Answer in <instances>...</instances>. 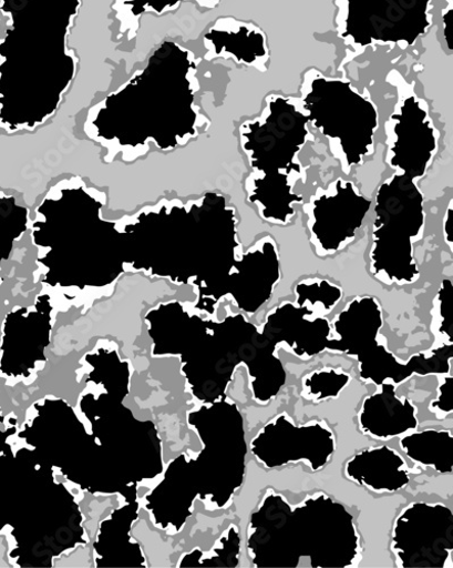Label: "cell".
I'll return each instance as SVG.
<instances>
[{"mask_svg":"<svg viewBox=\"0 0 453 568\" xmlns=\"http://www.w3.org/2000/svg\"><path fill=\"white\" fill-rule=\"evenodd\" d=\"M105 196L79 178L60 181L35 210L32 244L44 286L109 288L125 273L121 221L103 217Z\"/></svg>","mask_w":453,"mask_h":568,"instance_id":"3","label":"cell"},{"mask_svg":"<svg viewBox=\"0 0 453 568\" xmlns=\"http://www.w3.org/2000/svg\"><path fill=\"white\" fill-rule=\"evenodd\" d=\"M30 224L29 210L14 196L0 193V284L4 263L12 256L16 244L23 239Z\"/></svg>","mask_w":453,"mask_h":568,"instance_id":"13","label":"cell"},{"mask_svg":"<svg viewBox=\"0 0 453 568\" xmlns=\"http://www.w3.org/2000/svg\"><path fill=\"white\" fill-rule=\"evenodd\" d=\"M82 0H0V128L32 131L59 111L80 59L69 38Z\"/></svg>","mask_w":453,"mask_h":568,"instance_id":"1","label":"cell"},{"mask_svg":"<svg viewBox=\"0 0 453 568\" xmlns=\"http://www.w3.org/2000/svg\"><path fill=\"white\" fill-rule=\"evenodd\" d=\"M452 201L450 202V205H449V209L446 211V219L444 221V240H445V243L447 244L450 251L452 252L453 250V217H452Z\"/></svg>","mask_w":453,"mask_h":568,"instance_id":"18","label":"cell"},{"mask_svg":"<svg viewBox=\"0 0 453 568\" xmlns=\"http://www.w3.org/2000/svg\"><path fill=\"white\" fill-rule=\"evenodd\" d=\"M388 164L394 173L423 178L437 152V131L429 106L416 94L399 101L388 124Z\"/></svg>","mask_w":453,"mask_h":568,"instance_id":"10","label":"cell"},{"mask_svg":"<svg viewBox=\"0 0 453 568\" xmlns=\"http://www.w3.org/2000/svg\"><path fill=\"white\" fill-rule=\"evenodd\" d=\"M197 73L192 51L163 41L144 68L90 109L85 133L110 151L135 156L151 142L163 151L185 146L204 122Z\"/></svg>","mask_w":453,"mask_h":568,"instance_id":"2","label":"cell"},{"mask_svg":"<svg viewBox=\"0 0 453 568\" xmlns=\"http://www.w3.org/2000/svg\"><path fill=\"white\" fill-rule=\"evenodd\" d=\"M373 202L342 178L319 189L306 206L310 243L320 256L334 255L349 245L364 223Z\"/></svg>","mask_w":453,"mask_h":568,"instance_id":"9","label":"cell"},{"mask_svg":"<svg viewBox=\"0 0 453 568\" xmlns=\"http://www.w3.org/2000/svg\"><path fill=\"white\" fill-rule=\"evenodd\" d=\"M281 277L277 244L270 235L264 236L237 261L226 284V297L251 315L274 296Z\"/></svg>","mask_w":453,"mask_h":568,"instance_id":"11","label":"cell"},{"mask_svg":"<svg viewBox=\"0 0 453 568\" xmlns=\"http://www.w3.org/2000/svg\"><path fill=\"white\" fill-rule=\"evenodd\" d=\"M301 101L270 97L260 116L240 126V142L253 173L246 181L248 202L261 217L288 225L302 196L295 193L301 178L298 154L311 136Z\"/></svg>","mask_w":453,"mask_h":568,"instance_id":"4","label":"cell"},{"mask_svg":"<svg viewBox=\"0 0 453 568\" xmlns=\"http://www.w3.org/2000/svg\"><path fill=\"white\" fill-rule=\"evenodd\" d=\"M296 303L306 305L316 313L327 315L340 303L343 293L327 280H306L297 284Z\"/></svg>","mask_w":453,"mask_h":568,"instance_id":"15","label":"cell"},{"mask_svg":"<svg viewBox=\"0 0 453 568\" xmlns=\"http://www.w3.org/2000/svg\"><path fill=\"white\" fill-rule=\"evenodd\" d=\"M432 0H337L339 34L347 44L412 45L429 31Z\"/></svg>","mask_w":453,"mask_h":568,"instance_id":"8","label":"cell"},{"mask_svg":"<svg viewBox=\"0 0 453 568\" xmlns=\"http://www.w3.org/2000/svg\"><path fill=\"white\" fill-rule=\"evenodd\" d=\"M425 223L424 197L414 179L394 173L381 184L370 253L378 280L406 286L420 278L414 244L422 240Z\"/></svg>","mask_w":453,"mask_h":568,"instance_id":"6","label":"cell"},{"mask_svg":"<svg viewBox=\"0 0 453 568\" xmlns=\"http://www.w3.org/2000/svg\"><path fill=\"white\" fill-rule=\"evenodd\" d=\"M187 0H116L114 9L121 22V30L131 33L138 30L141 18L148 13L162 16L177 9ZM206 9L215 8L219 0H195Z\"/></svg>","mask_w":453,"mask_h":568,"instance_id":"14","label":"cell"},{"mask_svg":"<svg viewBox=\"0 0 453 568\" xmlns=\"http://www.w3.org/2000/svg\"><path fill=\"white\" fill-rule=\"evenodd\" d=\"M301 106L309 124L329 139L334 156L349 174L374 152L379 130L377 106L349 82L309 71L302 85Z\"/></svg>","mask_w":453,"mask_h":568,"instance_id":"7","label":"cell"},{"mask_svg":"<svg viewBox=\"0 0 453 568\" xmlns=\"http://www.w3.org/2000/svg\"><path fill=\"white\" fill-rule=\"evenodd\" d=\"M241 255L237 211L223 195L207 193L187 204L178 235L176 284L195 288L198 310L212 313L226 297V284Z\"/></svg>","mask_w":453,"mask_h":568,"instance_id":"5","label":"cell"},{"mask_svg":"<svg viewBox=\"0 0 453 568\" xmlns=\"http://www.w3.org/2000/svg\"><path fill=\"white\" fill-rule=\"evenodd\" d=\"M451 296L452 281L450 278H445L441 283L435 301L437 302L440 331L442 335L449 337L450 341H452V324L450 320Z\"/></svg>","mask_w":453,"mask_h":568,"instance_id":"16","label":"cell"},{"mask_svg":"<svg viewBox=\"0 0 453 568\" xmlns=\"http://www.w3.org/2000/svg\"><path fill=\"white\" fill-rule=\"evenodd\" d=\"M451 378H452V376L450 375L446 378V382L440 388V396H439L436 403L434 404L435 407H437L439 410H441L443 413H451V410H452V407H451V388H450L451 387Z\"/></svg>","mask_w":453,"mask_h":568,"instance_id":"17","label":"cell"},{"mask_svg":"<svg viewBox=\"0 0 453 568\" xmlns=\"http://www.w3.org/2000/svg\"><path fill=\"white\" fill-rule=\"evenodd\" d=\"M205 59L234 60L265 71L269 59L265 34L254 24L233 18L218 20L205 34Z\"/></svg>","mask_w":453,"mask_h":568,"instance_id":"12","label":"cell"}]
</instances>
